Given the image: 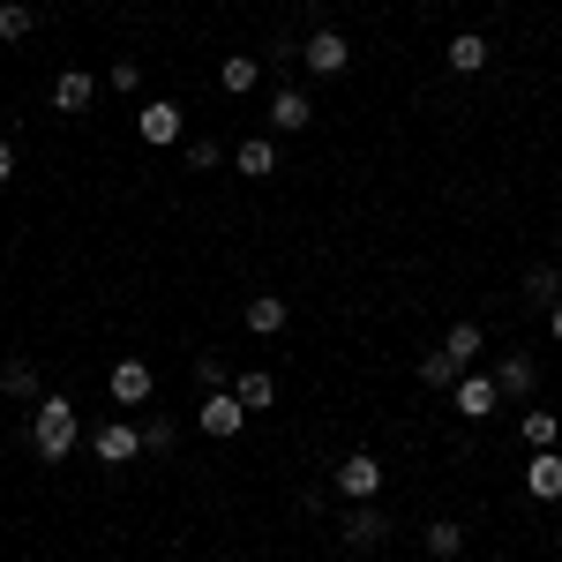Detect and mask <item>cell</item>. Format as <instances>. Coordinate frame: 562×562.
Returning <instances> with one entry per match:
<instances>
[{"label": "cell", "mask_w": 562, "mask_h": 562, "mask_svg": "<svg viewBox=\"0 0 562 562\" xmlns=\"http://www.w3.org/2000/svg\"><path fill=\"white\" fill-rule=\"evenodd\" d=\"M518 435H525V450H555V442H562V420L548 413V405H532V413L518 420Z\"/></svg>", "instance_id": "obj_21"}, {"label": "cell", "mask_w": 562, "mask_h": 562, "mask_svg": "<svg viewBox=\"0 0 562 562\" xmlns=\"http://www.w3.org/2000/svg\"><path fill=\"white\" fill-rule=\"evenodd\" d=\"M240 428H248V405H240L233 390H211V397H203V435H211V442H233Z\"/></svg>", "instance_id": "obj_8"}, {"label": "cell", "mask_w": 562, "mask_h": 562, "mask_svg": "<svg viewBox=\"0 0 562 562\" xmlns=\"http://www.w3.org/2000/svg\"><path fill=\"white\" fill-rule=\"evenodd\" d=\"M330 480H338L346 503H383V458H375V450H346V458L330 465Z\"/></svg>", "instance_id": "obj_2"}, {"label": "cell", "mask_w": 562, "mask_h": 562, "mask_svg": "<svg viewBox=\"0 0 562 562\" xmlns=\"http://www.w3.org/2000/svg\"><path fill=\"white\" fill-rule=\"evenodd\" d=\"M525 495L532 503H562V450H532L525 458Z\"/></svg>", "instance_id": "obj_13"}, {"label": "cell", "mask_w": 562, "mask_h": 562, "mask_svg": "<svg viewBox=\"0 0 562 562\" xmlns=\"http://www.w3.org/2000/svg\"><path fill=\"white\" fill-rule=\"evenodd\" d=\"M90 458H98V465H135V458H143V428L98 420V428H90Z\"/></svg>", "instance_id": "obj_5"}, {"label": "cell", "mask_w": 562, "mask_h": 562, "mask_svg": "<svg viewBox=\"0 0 562 562\" xmlns=\"http://www.w3.org/2000/svg\"><path fill=\"white\" fill-rule=\"evenodd\" d=\"M495 405H503V390H495L487 368H465V375L450 383V413H458V420H487Z\"/></svg>", "instance_id": "obj_4"}, {"label": "cell", "mask_w": 562, "mask_h": 562, "mask_svg": "<svg viewBox=\"0 0 562 562\" xmlns=\"http://www.w3.org/2000/svg\"><path fill=\"white\" fill-rule=\"evenodd\" d=\"M233 397H240L248 413H270V405H278V383H270L262 368H248V375H233Z\"/></svg>", "instance_id": "obj_23"}, {"label": "cell", "mask_w": 562, "mask_h": 562, "mask_svg": "<svg viewBox=\"0 0 562 562\" xmlns=\"http://www.w3.org/2000/svg\"><path fill=\"white\" fill-rule=\"evenodd\" d=\"M98 105V83H90L83 68H60L53 76V113H90Z\"/></svg>", "instance_id": "obj_15"}, {"label": "cell", "mask_w": 562, "mask_h": 562, "mask_svg": "<svg viewBox=\"0 0 562 562\" xmlns=\"http://www.w3.org/2000/svg\"><path fill=\"white\" fill-rule=\"evenodd\" d=\"M262 60H278V68H285V60H301V38H270V45H262Z\"/></svg>", "instance_id": "obj_30"}, {"label": "cell", "mask_w": 562, "mask_h": 562, "mask_svg": "<svg viewBox=\"0 0 562 562\" xmlns=\"http://www.w3.org/2000/svg\"><path fill=\"white\" fill-rule=\"evenodd\" d=\"M15 166H23V158H15V143H8V135H0V188H8V180H15Z\"/></svg>", "instance_id": "obj_31"}, {"label": "cell", "mask_w": 562, "mask_h": 562, "mask_svg": "<svg viewBox=\"0 0 562 562\" xmlns=\"http://www.w3.org/2000/svg\"><path fill=\"white\" fill-rule=\"evenodd\" d=\"M195 390H203V397H211V390H233L225 360H211V352H203V360H195Z\"/></svg>", "instance_id": "obj_28"}, {"label": "cell", "mask_w": 562, "mask_h": 562, "mask_svg": "<svg viewBox=\"0 0 562 562\" xmlns=\"http://www.w3.org/2000/svg\"><path fill=\"white\" fill-rule=\"evenodd\" d=\"M548 338H555V346H562V301L548 307Z\"/></svg>", "instance_id": "obj_32"}, {"label": "cell", "mask_w": 562, "mask_h": 562, "mask_svg": "<svg viewBox=\"0 0 562 562\" xmlns=\"http://www.w3.org/2000/svg\"><path fill=\"white\" fill-rule=\"evenodd\" d=\"M173 442H180V420H173V413H150V420H143V450H150V458H166Z\"/></svg>", "instance_id": "obj_26"}, {"label": "cell", "mask_w": 562, "mask_h": 562, "mask_svg": "<svg viewBox=\"0 0 562 562\" xmlns=\"http://www.w3.org/2000/svg\"><path fill=\"white\" fill-rule=\"evenodd\" d=\"M240 323H248V338H285L293 307H285V293H256V301L240 307Z\"/></svg>", "instance_id": "obj_10"}, {"label": "cell", "mask_w": 562, "mask_h": 562, "mask_svg": "<svg viewBox=\"0 0 562 562\" xmlns=\"http://www.w3.org/2000/svg\"><path fill=\"white\" fill-rule=\"evenodd\" d=\"M0 390H8L15 405H38V397H45V375L31 368V360H8V368H0Z\"/></svg>", "instance_id": "obj_19"}, {"label": "cell", "mask_w": 562, "mask_h": 562, "mask_svg": "<svg viewBox=\"0 0 562 562\" xmlns=\"http://www.w3.org/2000/svg\"><path fill=\"white\" fill-rule=\"evenodd\" d=\"M105 83L121 90V98H135V90H143V68H135V60H113V76H105Z\"/></svg>", "instance_id": "obj_29"}, {"label": "cell", "mask_w": 562, "mask_h": 562, "mask_svg": "<svg viewBox=\"0 0 562 562\" xmlns=\"http://www.w3.org/2000/svg\"><path fill=\"white\" fill-rule=\"evenodd\" d=\"M428 555H435V562H450V555H465V525H450V518H435V525H428Z\"/></svg>", "instance_id": "obj_27"}, {"label": "cell", "mask_w": 562, "mask_h": 562, "mask_svg": "<svg viewBox=\"0 0 562 562\" xmlns=\"http://www.w3.org/2000/svg\"><path fill=\"white\" fill-rule=\"evenodd\" d=\"M76 442H83V413H76V397L45 390L38 405H31V458L60 465V458H76Z\"/></svg>", "instance_id": "obj_1"}, {"label": "cell", "mask_w": 562, "mask_h": 562, "mask_svg": "<svg viewBox=\"0 0 562 562\" xmlns=\"http://www.w3.org/2000/svg\"><path fill=\"white\" fill-rule=\"evenodd\" d=\"M458 375H465V368H458V360H450L442 346L420 352V383H428V390H442V397H450V383H458Z\"/></svg>", "instance_id": "obj_24"}, {"label": "cell", "mask_w": 562, "mask_h": 562, "mask_svg": "<svg viewBox=\"0 0 562 562\" xmlns=\"http://www.w3.org/2000/svg\"><path fill=\"white\" fill-rule=\"evenodd\" d=\"M518 293H525L532 307H540V315H548V307L562 301V270H555V262H532V270H525V285H518Z\"/></svg>", "instance_id": "obj_18"}, {"label": "cell", "mask_w": 562, "mask_h": 562, "mask_svg": "<svg viewBox=\"0 0 562 562\" xmlns=\"http://www.w3.org/2000/svg\"><path fill=\"white\" fill-rule=\"evenodd\" d=\"M442 352H450L458 368H480V352H487V338H480V323H450V330H442Z\"/></svg>", "instance_id": "obj_20"}, {"label": "cell", "mask_w": 562, "mask_h": 562, "mask_svg": "<svg viewBox=\"0 0 562 562\" xmlns=\"http://www.w3.org/2000/svg\"><path fill=\"white\" fill-rule=\"evenodd\" d=\"M105 390H113V405H150L158 397V375H150V360H113Z\"/></svg>", "instance_id": "obj_7"}, {"label": "cell", "mask_w": 562, "mask_h": 562, "mask_svg": "<svg viewBox=\"0 0 562 562\" xmlns=\"http://www.w3.org/2000/svg\"><path fill=\"white\" fill-rule=\"evenodd\" d=\"M256 83H262V60H256V53H225V60H217V90H225V98H248Z\"/></svg>", "instance_id": "obj_16"}, {"label": "cell", "mask_w": 562, "mask_h": 562, "mask_svg": "<svg viewBox=\"0 0 562 562\" xmlns=\"http://www.w3.org/2000/svg\"><path fill=\"white\" fill-rule=\"evenodd\" d=\"M31 31H38V8L31 0H0V38L15 45V38H31Z\"/></svg>", "instance_id": "obj_25"}, {"label": "cell", "mask_w": 562, "mask_h": 562, "mask_svg": "<svg viewBox=\"0 0 562 562\" xmlns=\"http://www.w3.org/2000/svg\"><path fill=\"white\" fill-rule=\"evenodd\" d=\"M301 68H307V76H346V68H352V38H346V31H330V23L307 31V38H301Z\"/></svg>", "instance_id": "obj_3"}, {"label": "cell", "mask_w": 562, "mask_h": 562, "mask_svg": "<svg viewBox=\"0 0 562 562\" xmlns=\"http://www.w3.org/2000/svg\"><path fill=\"white\" fill-rule=\"evenodd\" d=\"M487 375H495V390H503V397H532V390H540V360H532V352H503Z\"/></svg>", "instance_id": "obj_12"}, {"label": "cell", "mask_w": 562, "mask_h": 562, "mask_svg": "<svg viewBox=\"0 0 562 562\" xmlns=\"http://www.w3.org/2000/svg\"><path fill=\"white\" fill-rule=\"evenodd\" d=\"M233 173H240V180H270V173H278V143H270V135L233 143Z\"/></svg>", "instance_id": "obj_14"}, {"label": "cell", "mask_w": 562, "mask_h": 562, "mask_svg": "<svg viewBox=\"0 0 562 562\" xmlns=\"http://www.w3.org/2000/svg\"><path fill=\"white\" fill-rule=\"evenodd\" d=\"M450 562H465V555H450Z\"/></svg>", "instance_id": "obj_33"}, {"label": "cell", "mask_w": 562, "mask_h": 562, "mask_svg": "<svg viewBox=\"0 0 562 562\" xmlns=\"http://www.w3.org/2000/svg\"><path fill=\"white\" fill-rule=\"evenodd\" d=\"M143 143L150 150H180L188 143V113L180 105H143Z\"/></svg>", "instance_id": "obj_11"}, {"label": "cell", "mask_w": 562, "mask_h": 562, "mask_svg": "<svg viewBox=\"0 0 562 562\" xmlns=\"http://www.w3.org/2000/svg\"><path fill=\"white\" fill-rule=\"evenodd\" d=\"M180 166H188V173H217V166H233V150L211 143V135H195V143H180Z\"/></svg>", "instance_id": "obj_22"}, {"label": "cell", "mask_w": 562, "mask_h": 562, "mask_svg": "<svg viewBox=\"0 0 562 562\" xmlns=\"http://www.w3.org/2000/svg\"><path fill=\"white\" fill-rule=\"evenodd\" d=\"M338 532H346V548H383V540H390L383 503H352L346 518H338Z\"/></svg>", "instance_id": "obj_9"}, {"label": "cell", "mask_w": 562, "mask_h": 562, "mask_svg": "<svg viewBox=\"0 0 562 562\" xmlns=\"http://www.w3.org/2000/svg\"><path fill=\"white\" fill-rule=\"evenodd\" d=\"M442 68H450V76H480V68H487V38H480V31H458V38L442 45Z\"/></svg>", "instance_id": "obj_17"}, {"label": "cell", "mask_w": 562, "mask_h": 562, "mask_svg": "<svg viewBox=\"0 0 562 562\" xmlns=\"http://www.w3.org/2000/svg\"><path fill=\"white\" fill-rule=\"evenodd\" d=\"M301 128H315V98L301 83H278L270 90V135H301Z\"/></svg>", "instance_id": "obj_6"}]
</instances>
